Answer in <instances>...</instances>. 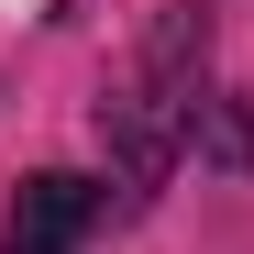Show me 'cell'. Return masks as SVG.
<instances>
[{
	"label": "cell",
	"mask_w": 254,
	"mask_h": 254,
	"mask_svg": "<svg viewBox=\"0 0 254 254\" xmlns=\"http://www.w3.org/2000/svg\"><path fill=\"white\" fill-rule=\"evenodd\" d=\"M199 122H210V22L177 11V22H155L133 45V66H122L111 100H100L111 210H144L166 177H177V155H199Z\"/></svg>",
	"instance_id": "6da1fadb"
},
{
	"label": "cell",
	"mask_w": 254,
	"mask_h": 254,
	"mask_svg": "<svg viewBox=\"0 0 254 254\" xmlns=\"http://www.w3.org/2000/svg\"><path fill=\"white\" fill-rule=\"evenodd\" d=\"M111 221V177H77V166H33L0 210V254H89V232Z\"/></svg>",
	"instance_id": "7a4b0ae2"
},
{
	"label": "cell",
	"mask_w": 254,
	"mask_h": 254,
	"mask_svg": "<svg viewBox=\"0 0 254 254\" xmlns=\"http://www.w3.org/2000/svg\"><path fill=\"white\" fill-rule=\"evenodd\" d=\"M199 166H254V100H243V89L210 100V122H199Z\"/></svg>",
	"instance_id": "3957f363"
}]
</instances>
